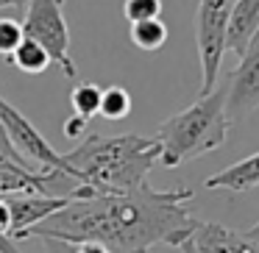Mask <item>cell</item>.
<instances>
[{
	"instance_id": "obj_25",
	"label": "cell",
	"mask_w": 259,
	"mask_h": 253,
	"mask_svg": "<svg viewBox=\"0 0 259 253\" xmlns=\"http://www.w3.org/2000/svg\"><path fill=\"white\" fill-rule=\"evenodd\" d=\"M59 3H64V0H59Z\"/></svg>"
},
{
	"instance_id": "obj_3",
	"label": "cell",
	"mask_w": 259,
	"mask_h": 253,
	"mask_svg": "<svg viewBox=\"0 0 259 253\" xmlns=\"http://www.w3.org/2000/svg\"><path fill=\"white\" fill-rule=\"evenodd\" d=\"M229 117H226V89L214 86L206 95H198L192 106L167 117L156 128L159 162L164 167H181V164L201 159L218 150L229 136Z\"/></svg>"
},
{
	"instance_id": "obj_5",
	"label": "cell",
	"mask_w": 259,
	"mask_h": 253,
	"mask_svg": "<svg viewBox=\"0 0 259 253\" xmlns=\"http://www.w3.org/2000/svg\"><path fill=\"white\" fill-rule=\"evenodd\" d=\"M234 0H198L195 9V45L201 62V92L206 95L218 86L220 64L226 56V28Z\"/></svg>"
},
{
	"instance_id": "obj_18",
	"label": "cell",
	"mask_w": 259,
	"mask_h": 253,
	"mask_svg": "<svg viewBox=\"0 0 259 253\" xmlns=\"http://www.w3.org/2000/svg\"><path fill=\"white\" fill-rule=\"evenodd\" d=\"M0 89H3V84H0ZM0 153H3V156L6 159H12L14 164H20V167H28V164L23 162V159H20V153L14 150L12 147V142H9V136H6V131H3V125H0ZM31 170V167H28Z\"/></svg>"
},
{
	"instance_id": "obj_13",
	"label": "cell",
	"mask_w": 259,
	"mask_h": 253,
	"mask_svg": "<svg viewBox=\"0 0 259 253\" xmlns=\"http://www.w3.org/2000/svg\"><path fill=\"white\" fill-rule=\"evenodd\" d=\"M131 42L140 50H159L167 42V25L162 23V17L131 23Z\"/></svg>"
},
{
	"instance_id": "obj_1",
	"label": "cell",
	"mask_w": 259,
	"mask_h": 253,
	"mask_svg": "<svg viewBox=\"0 0 259 253\" xmlns=\"http://www.w3.org/2000/svg\"><path fill=\"white\" fill-rule=\"evenodd\" d=\"M192 197L195 192L187 186L153 189L151 184L117 195L70 197L67 206L34 225L28 236L70 245L98 242L112 253H148L156 245L179 247L198 223L190 212Z\"/></svg>"
},
{
	"instance_id": "obj_4",
	"label": "cell",
	"mask_w": 259,
	"mask_h": 253,
	"mask_svg": "<svg viewBox=\"0 0 259 253\" xmlns=\"http://www.w3.org/2000/svg\"><path fill=\"white\" fill-rule=\"evenodd\" d=\"M23 36L45 47L51 62L64 73V78L75 81L78 67L70 56V28L64 20V3L59 0H28L23 17Z\"/></svg>"
},
{
	"instance_id": "obj_2",
	"label": "cell",
	"mask_w": 259,
	"mask_h": 253,
	"mask_svg": "<svg viewBox=\"0 0 259 253\" xmlns=\"http://www.w3.org/2000/svg\"><path fill=\"white\" fill-rule=\"evenodd\" d=\"M64 159L81 186L95 195H117L148 184V173L159 162V145L142 134H92L64 153Z\"/></svg>"
},
{
	"instance_id": "obj_8",
	"label": "cell",
	"mask_w": 259,
	"mask_h": 253,
	"mask_svg": "<svg viewBox=\"0 0 259 253\" xmlns=\"http://www.w3.org/2000/svg\"><path fill=\"white\" fill-rule=\"evenodd\" d=\"M3 200H6L9 217H12L9 236H12V239H25L34 225H39L42 220H48L51 214H56L59 209L67 206L70 197H53V195L25 192V195H6Z\"/></svg>"
},
{
	"instance_id": "obj_7",
	"label": "cell",
	"mask_w": 259,
	"mask_h": 253,
	"mask_svg": "<svg viewBox=\"0 0 259 253\" xmlns=\"http://www.w3.org/2000/svg\"><path fill=\"white\" fill-rule=\"evenodd\" d=\"M226 89V117L231 125L248 120L259 109V31L240 56V64L231 70L223 84Z\"/></svg>"
},
{
	"instance_id": "obj_14",
	"label": "cell",
	"mask_w": 259,
	"mask_h": 253,
	"mask_svg": "<svg viewBox=\"0 0 259 253\" xmlns=\"http://www.w3.org/2000/svg\"><path fill=\"white\" fill-rule=\"evenodd\" d=\"M70 106H73L75 117L90 123L92 117H98V109H101V86L92 84V81L75 84L73 92H70Z\"/></svg>"
},
{
	"instance_id": "obj_11",
	"label": "cell",
	"mask_w": 259,
	"mask_h": 253,
	"mask_svg": "<svg viewBox=\"0 0 259 253\" xmlns=\"http://www.w3.org/2000/svg\"><path fill=\"white\" fill-rule=\"evenodd\" d=\"M206 189H214V192H251L259 186V150L251 153V156L240 159L237 164H231V167L220 170V173L209 175L206 178Z\"/></svg>"
},
{
	"instance_id": "obj_21",
	"label": "cell",
	"mask_w": 259,
	"mask_h": 253,
	"mask_svg": "<svg viewBox=\"0 0 259 253\" xmlns=\"http://www.w3.org/2000/svg\"><path fill=\"white\" fill-rule=\"evenodd\" d=\"M73 253H112V250H106L98 242H78V245H73Z\"/></svg>"
},
{
	"instance_id": "obj_23",
	"label": "cell",
	"mask_w": 259,
	"mask_h": 253,
	"mask_svg": "<svg viewBox=\"0 0 259 253\" xmlns=\"http://www.w3.org/2000/svg\"><path fill=\"white\" fill-rule=\"evenodd\" d=\"M245 236H248V239H251V242H256V245H259V220H256V223H253L251 228L245 231Z\"/></svg>"
},
{
	"instance_id": "obj_17",
	"label": "cell",
	"mask_w": 259,
	"mask_h": 253,
	"mask_svg": "<svg viewBox=\"0 0 259 253\" xmlns=\"http://www.w3.org/2000/svg\"><path fill=\"white\" fill-rule=\"evenodd\" d=\"M23 42V25L12 17H0V56H12V50Z\"/></svg>"
},
{
	"instance_id": "obj_24",
	"label": "cell",
	"mask_w": 259,
	"mask_h": 253,
	"mask_svg": "<svg viewBox=\"0 0 259 253\" xmlns=\"http://www.w3.org/2000/svg\"><path fill=\"white\" fill-rule=\"evenodd\" d=\"M179 250H181V253H201V250H198V247L192 245L190 239H184V242H181V245H179Z\"/></svg>"
},
{
	"instance_id": "obj_6",
	"label": "cell",
	"mask_w": 259,
	"mask_h": 253,
	"mask_svg": "<svg viewBox=\"0 0 259 253\" xmlns=\"http://www.w3.org/2000/svg\"><path fill=\"white\" fill-rule=\"evenodd\" d=\"M0 125L6 131L12 147L20 153V159H23L28 167L36 164L39 170H56V173H64V175L73 178V170H70L64 153H59L56 147L39 134V128H36L17 106H12L3 95H0Z\"/></svg>"
},
{
	"instance_id": "obj_15",
	"label": "cell",
	"mask_w": 259,
	"mask_h": 253,
	"mask_svg": "<svg viewBox=\"0 0 259 253\" xmlns=\"http://www.w3.org/2000/svg\"><path fill=\"white\" fill-rule=\"evenodd\" d=\"M98 114L106 120H125L131 114V95L123 86H106L101 89V109Z\"/></svg>"
},
{
	"instance_id": "obj_19",
	"label": "cell",
	"mask_w": 259,
	"mask_h": 253,
	"mask_svg": "<svg viewBox=\"0 0 259 253\" xmlns=\"http://www.w3.org/2000/svg\"><path fill=\"white\" fill-rule=\"evenodd\" d=\"M84 128H87V120L70 117L67 123H64V136H67V139H78V136L84 134Z\"/></svg>"
},
{
	"instance_id": "obj_12",
	"label": "cell",
	"mask_w": 259,
	"mask_h": 253,
	"mask_svg": "<svg viewBox=\"0 0 259 253\" xmlns=\"http://www.w3.org/2000/svg\"><path fill=\"white\" fill-rule=\"evenodd\" d=\"M9 64L17 67L20 73H25V75H39V73H45L53 62L45 53V47L36 45L34 39H25L23 36V42H20V45L12 50V56H9Z\"/></svg>"
},
{
	"instance_id": "obj_10",
	"label": "cell",
	"mask_w": 259,
	"mask_h": 253,
	"mask_svg": "<svg viewBox=\"0 0 259 253\" xmlns=\"http://www.w3.org/2000/svg\"><path fill=\"white\" fill-rule=\"evenodd\" d=\"M259 31V0H234L226 28V50L242 56Z\"/></svg>"
},
{
	"instance_id": "obj_16",
	"label": "cell",
	"mask_w": 259,
	"mask_h": 253,
	"mask_svg": "<svg viewBox=\"0 0 259 253\" xmlns=\"http://www.w3.org/2000/svg\"><path fill=\"white\" fill-rule=\"evenodd\" d=\"M123 14L128 23H140V20H156L162 17V0H125Z\"/></svg>"
},
{
	"instance_id": "obj_20",
	"label": "cell",
	"mask_w": 259,
	"mask_h": 253,
	"mask_svg": "<svg viewBox=\"0 0 259 253\" xmlns=\"http://www.w3.org/2000/svg\"><path fill=\"white\" fill-rule=\"evenodd\" d=\"M42 253H73V245L70 242H59V239H45L42 236Z\"/></svg>"
},
{
	"instance_id": "obj_22",
	"label": "cell",
	"mask_w": 259,
	"mask_h": 253,
	"mask_svg": "<svg viewBox=\"0 0 259 253\" xmlns=\"http://www.w3.org/2000/svg\"><path fill=\"white\" fill-rule=\"evenodd\" d=\"M25 6H28V0H0V9H20V12H25Z\"/></svg>"
},
{
	"instance_id": "obj_9",
	"label": "cell",
	"mask_w": 259,
	"mask_h": 253,
	"mask_svg": "<svg viewBox=\"0 0 259 253\" xmlns=\"http://www.w3.org/2000/svg\"><path fill=\"white\" fill-rule=\"evenodd\" d=\"M190 242L201 253H259V245L245 234L226 228L220 223H209V220H198Z\"/></svg>"
}]
</instances>
